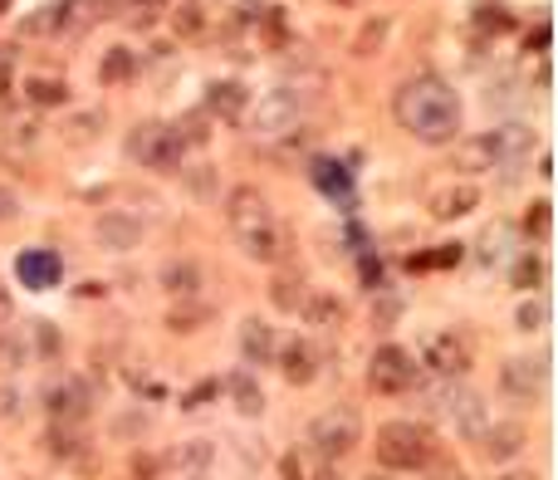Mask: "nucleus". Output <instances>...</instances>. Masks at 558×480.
<instances>
[{"instance_id":"nucleus-1","label":"nucleus","mask_w":558,"mask_h":480,"mask_svg":"<svg viewBox=\"0 0 558 480\" xmlns=\"http://www.w3.org/2000/svg\"><path fill=\"white\" fill-rule=\"evenodd\" d=\"M392 118L421 147H450V143H460L466 103H460V94L441 74H411L392 94Z\"/></svg>"},{"instance_id":"nucleus-2","label":"nucleus","mask_w":558,"mask_h":480,"mask_svg":"<svg viewBox=\"0 0 558 480\" xmlns=\"http://www.w3.org/2000/svg\"><path fill=\"white\" fill-rule=\"evenodd\" d=\"M225 225H231L235 245L245 250V260L255 264H284L294 250V235L284 231V221L274 216V206L264 201V192L255 186H235L225 196Z\"/></svg>"},{"instance_id":"nucleus-3","label":"nucleus","mask_w":558,"mask_h":480,"mask_svg":"<svg viewBox=\"0 0 558 480\" xmlns=\"http://www.w3.org/2000/svg\"><path fill=\"white\" fill-rule=\"evenodd\" d=\"M421 402H426V417H436V421H450V427L460 431L466 441H480V431L489 427V407H485V397H480L475 387H470L466 378H431L426 387H411Z\"/></svg>"},{"instance_id":"nucleus-4","label":"nucleus","mask_w":558,"mask_h":480,"mask_svg":"<svg viewBox=\"0 0 558 480\" xmlns=\"http://www.w3.org/2000/svg\"><path fill=\"white\" fill-rule=\"evenodd\" d=\"M372 451H377L382 470H401V476H411V470H426L431 460H436V436H431L426 421L397 417V421H382L377 427Z\"/></svg>"},{"instance_id":"nucleus-5","label":"nucleus","mask_w":558,"mask_h":480,"mask_svg":"<svg viewBox=\"0 0 558 480\" xmlns=\"http://www.w3.org/2000/svg\"><path fill=\"white\" fill-rule=\"evenodd\" d=\"M186 147L191 143L182 137V127L176 123H137L133 133H127L123 152L133 157L142 172H182Z\"/></svg>"},{"instance_id":"nucleus-6","label":"nucleus","mask_w":558,"mask_h":480,"mask_svg":"<svg viewBox=\"0 0 558 480\" xmlns=\"http://www.w3.org/2000/svg\"><path fill=\"white\" fill-rule=\"evenodd\" d=\"M309 98L313 94H303V84H274L270 94H260L255 98V108H250V133L255 137H289L294 127L303 123V113H309Z\"/></svg>"},{"instance_id":"nucleus-7","label":"nucleus","mask_w":558,"mask_h":480,"mask_svg":"<svg viewBox=\"0 0 558 480\" xmlns=\"http://www.w3.org/2000/svg\"><path fill=\"white\" fill-rule=\"evenodd\" d=\"M309 446H313V456H323V460L352 456V451L362 446V411L348 407V402L323 407L319 417L309 421Z\"/></svg>"},{"instance_id":"nucleus-8","label":"nucleus","mask_w":558,"mask_h":480,"mask_svg":"<svg viewBox=\"0 0 558 480\" xmlns=\"http://www.w3.org/2000/svg\"><path fill=\"white\" fill-rule=\"evenodd\" d=\"M417 362L431 378H466V372L475 368V348H470V339L460 329H431L426 339H421Z\"/></svg>"},{"instance_id":"nucleus-9","label":"nucleus","mask_w":558,"mask_h":480,"mask_svg":"<svg viewBox=\"0 0 558 480\" xmlns=\"http://www.w3.org/2000/svg\"><path fill=\"white\" fill-rule=\"evenodd\" d=\"M421 382V362L411 348H401V343H382L377 353H372L368 362V387L382 392V397H401V392H411Z\"/></svg>"},{"instance_id":"nucleus-10","label":"nucleus","mask_w":558,"mask_h":480,"mask_svg":"<svg viewBox=\"0 0 558 480\" xmlns=\"http://www.w3.org/2000/svg\"><path fill=\"white\" fill-rule=\"evenodd\" d=\"M538 137L529 123H505V127H489L485 133V152H489V172H499L505 182H514L519 172L529 167V157H534Z\"/></svg>"},{"instance_id":"nucleus-11","label":"nucleus","mask_w":558,"mask_h":480,"mask_svg":"<svg viewBox=\"0 0 558 480\" xmlns=\"http://www.w3.org/2000/svg\"><path fill=\"white\" fill-rule=\"evenodd\" d=\"M548 387V358H509L499 368V392L514 397L519 407H534Z\"/></svg>"},{"instance_id":"nucleus-12","label":"nucleus","mask_w":558,"mask_h":480,"mask_svg":"<svg viewBox=\"0 0 558 480\" xmlns=\"http://www.w3.org/2000/svg\"><path fill=\"white\" fill-rule=\"evenodd\" d=\"M49 421H64V427H84L88 411H94V387L84 378H59L54 387L45 392Z\"/></svg>"},{"instance_id":"nucleus-13","label":"nucleus","mask_w":558,"mask_h":480,"mask_svg":"<svg viewBox=\"0 0 558 480\" xmlns=\"http://www.w3.org/2000/svg\"><path fill=\"white\" fill-rule=\"evenodd\" d=\"M529 446V427L524 421H489L485 431H480V456L489 460V466H514L519 456H524Z\"/></svg>"},{"instance_id":"nucleus-14","label":"nucleus","mask_w":558,"mask_h":480,"mask_svg":"<svg viewBox=\"0 0 558 480\" xmlns=\"http://www.w3.org/2000/svg\"><path fill=\"white\" fill-rule=\"evenodd\" d=\"M94 241H98V250H108V255H127L142 245V221L127 211H103L94 221Z\"/></svg>"},{"instance_id":"nucleus-15","label":"nucleus","mask_w":558,"mask_h":480,"mask_svg":"<svg viewBox=\"0 0 558 480\" xmlns=\"http://www.w3.org/2000/svg\"><path fill=\"white\" fill-rule=\"evenodd\" d=\"M274 362H280V372H284V382H289V387H309V382L319 378V368H323L319 348H313L309 339L284 343V348L274 353Z\"/></svg>"},{"instance_id":"nucleus-16","label":"nucleus","mask_w":558,"mask_h":480,"mask_svg":"<svg viewBox=\"0 0 558 480\" xmlns=\"http://www.w3.org/2000/svg\"><path fill=\"white\" fill-rule=\"evenodd\" d=\"M206 113L221 118V123H240V118L250 113V88H245L240 78H215V84L206 88Z\"/></svg>"},{"instance_id":"nucleus-17","label":"nucleus","mask_w":558,"mask_h":480,"mask_svg":"<svg viewBox=\"0 0 558 480\" xmlns=\"http://www.w3.org/2000/svg\"><path fill=\"white\" fill-rule=\"evenodd\" d=\"M157 284H162L172 299H201L206 290V274L196 260H186V255H176V260H166L162 270H157Z\"/></svg>"},{"instance_id":"nucleus-18","label":"nucleus","mask_w":558,"mask_h":480,"mask_svg":"<svg viewBox=\"0 0 558 480\" xmlns=\"http://www.w3.org/2000/svg\"><path fill=\"white\" fill-rule=\"evenodd\" d=\"M299 319L309 323V329H319V333H333L343 319H348V304H343L333 290H309L303 294V304H299Z\"/></svg>"},{"instance_id":"nucleus-19","label":"nucleus","mask_w":558,"mask_h":480,"mask_svg":"<svg viewBox=\"0 0 558 480\" xmlns=\"http://www.w3.org/2000/svg\"><path fill=\"white\" fill-rule=\"evenodd\" d=\"M15 274L25 290H54L59 274H64V260H59L54 250H20Z\"/></svg>"},{"instance_id":"nucleus-20","label":"nucleus","mask_w":558,"mask_h":480,"mask_svg":"<svg viewBox=\"0 0 558 480\" xmlns=\"http://www.w3.org/2000/svg\"><path fill=\"white\" fill-rule=\"evenodd\" d=\"M274 353H280V343H274V329L264 319H245L240 323V358L245 368H270Z\"/></svg>"},{"instance_id":"nucleus-21","label":"nucleus","mask_w":558,"mask_h":480,"mask_svg":"<svg viewBox=\"0 0 558 480\" xmlns=\"http://www.w3.org/2000/svg\"><path fill=\"white\" fill-rule=\"evenodd\" d=\"M480 206V186L475 182H450L441 186L436 196H431V216L436 221H460V216H470Z\"/></svg>"},{"instance_id":"nucleus-22","label":"nucleus","mask_w":558,"mask_h":480,"mask_svg":"<svg viewBox=\"0 0 558 480\" xmlns=\"http://www.w3.org/2000/svg\"><path fill=\"white\" fill-rule=\"evenodd\" d=\"M45 451L54 460H64V466H78V460L88 456V436H84V427H64V421H49V431H45Z\"/></svg>"},{"instance_id":"nucleus-23","label":"nucleus","mask_w":558,"mask_h":480,"mask_svg":"<svg viewBox=\"0 0 558 480\" xmlns=\"http://www.w3.org/2000/svg\"><path fill=\"white\" fill-rule=\"evenodd\" d=\"M225 392H231V402H235V411H240V417H260V411H264V392H260V382H255L250 368L231 372Z\"/></svg>"},{"instance_id":"nucleus-24","label":"nucleus","mask_w":558,"mask_h":480,"mask_svg":"<svg viewBox=\"0 0 558 480\" xmlns=\"http://www.w3.org/2000/svg\"><path fill=\"white\" fill-rule=\"evenodd\" d=\"M137 49H127V45H117V49H108L103 59H98V84H133L137 78Z\"/></svg>"},{"instance_id":"nucleus-25","label":"nucleus","mask_w":558,"mask_h":480,"mask_svg":"<svg viewBox=\"0 0 558 480\" xmlns=\"http://www.w3.org/2000/svg\"><path fill=\"white\" fill-rule=\"evenodd\" d=\"M211 319H215V309L206 299H176L172 309H166V329L172 333H196V329H206Z\"/></svg>"},{"instance_id":"nucleus-26","label":"nucleus","mask_w":558,"mask_h":480,"mask_svg":"<svg viewBox=\"0 0 558 480\" xmlns=\"http://www.w3.org/2000/svg\"><path fill=\"white\" fill-rule=\"evenodd\" d=\"M303 294H309V284H303V274L299 270H280L274 274V284H270V304L280 313H299V304H303Z\"/></svg>"},{"instance_id":"nucleus-27","label":"nucleus","mask_w":558,"mask_h":480,"mask_svg":"<svg viewBox=\"0 0 558 480\" xmlns=\"http://www.w3.org/2000/svg\"><path fill=\"white\" fill-rule=\"evenodd\" d=\"M25 333L29 329H20V323H5L0 329V372H15V368H25L35 353H29V343H25Z\"/></svg>"},{"instance_id":"nucleus-28","label":"nucleus","mask_w":558,"mask_h":480,"mask_svg":"<svg viewBox=\"0 0 558 480\" xmlns=\"http://www.w3.org/2000/svg\"><path fill=\"white\" fill-rule=\"evenodd\" d=\"M25 98H29L35 108H64V103H69V84H64V78L35 74V78H25Z\"/></svg>"},{"instance_id":"nucleus-29","label":"nucleus","mask_w":558,"mask_h":480,"mask_svg":"<svg viewBox=\"0 0 558 480\" xmlns=\"http://www.w3.org/2000/svg\"><path fill=\"white\" fill-rule=\"evenodd\" d=\"M172 25H176V35L182 39H201L206 35V10L196 5V0H186V5H176Z\"/></svg>"},{"instance_id":"nucleus-30","label":"nucleus","mask_w":558,"mask_h":480,"mask_svg":"<svg viewBox=\"0 0 558 480\" xmlns=\"http://www.w3.org/2000/svg\"><path fill=\"white\" fill-rule=\"evenodd\" d=\"M186 186L196 192V201H215V192H221V176H215V167H191V172H182Z\"/></svg>"},{"instance_id":"nucleus-31","label":"nucleus","mask_w":558,"mask_h":480,"mask_svg":"<svg viewBox=\"0 0 558 480\" xmlns=\"http://www.w3.org/2000/svg\"><path fill=\"white\" fill-rule=\"evenodd\" d=\"M313 182H319L328 196L338 192L343 201H348V176H343V167H338V162H313Z\"/></svg>"},{"instance_id":"nucleus-32","label":"nucleus","mask_w":558,"mask_h":480,"mask_svg":"<svg viewBox=\"0 0 558 480\" xmlns=\"http://www.w3.org/2000/svg\"><path fill=\"white\" fill-rule=\"evenodd\" d=\"M35 143H39V127H29V123L10 127V137H5V157H25V152H35Z\"/></svg>"},{"instance_id":"nucleus-33","label":"nucleus","mask_w":558,"mask_h":480,"mask_svg":"<svg viewBox=\"0 0 558 480\" xmlns=\"http://www.w3.org/2000/svg\"><path fill=\"white\" fill-rule=\"evenodd\" d=\"M509 235H514L509 225H495V231H485V241H480V245H485V260H495V264H505V260H509V250H505Z\"/></svg>"},{"instance_id":"nucleus-34","label":"nucleus","mask_w":558,"mask_h":480,"mask_svg":"<svg viewBox=\"0 0 558 480\" xmlns=\"http://www.w3.org/2000/svg\"><path fill=\"white\" fill-rule=\"evenodd\" d=\"M514 319H519V329H524V333H538L548 323V309H544V304H519Z\"/></svg>"},{"instance_id":"nucleus-35","label":"nucleus","mask_w":558,"mask_h":480,"mask_svg":"<svg viewBox=\"0 0 558 480\" xmlns=\"http://www.w3.org/2000/svg\"><path fill=\"white\" fill-rule=\"evenodd\" d=\"M548 225H554V206L538 201L534 216H524V231H529V235H548Z\"/></svg>"},{"instance_id":"nucleus-36","label":"nucleus","mask_w":558,"mask_h":480,"mask_svg":"<svg viewBox=\"0 0 558 480\" xmlns=\"http://www.w3.org/2000/svg\"><path fill=\"white\" fill-rule=\"evenodd\" d=\"M94 127H103V113H84V118H74V123H69V133H74V143H88V137H94Z\"/></svg>"},{"instance_id":"nucleus-37","label":"nucleus","mask_w":558,"mask_h":480,"mask_svg":"<svg viewBox=\"0 0 558 480\" xmlns=\"http://www.w3.org/2000/svg\"><path fill=\"white\" fill-rule=\"evenodd\" d=\"M426 480H470V476L456 466V460H431V466H426Z\"/></svg>"},{"instance_id":"nucleus-38","label":"nucleus","mask_w":558,"mask_h":480,"mask_svg":"<svg viewBox=\"0 0 558 480\" xmlns=\"http://www.w3.org/2000/svg\"><path fill=\"white\" fill-rule=\"evenodd\" d=\"M480 25H485V29H509L505 5H480Z\"/></svg>"},{"instance_id":"nucleus-39","label":"nucleus","mask_w":558,"mask_h":480,"mask_svg":"<svg viewBox=\"0 0 558 480\" xmlns=\"http://www.w3.org/2000/svg\"><path fill=\"white\" fill-rule=\"evenodd\" d=\"M186 466H201V460H211V441H191V446L182 451Z\"/></svg>"},{"instance_id":"nucleus-40","label":"nucleus","mask_w":558,"mask_h":480,"mask_svg":"<svg viewBox=\"0 0 558 480\" xmlns=\"http://www.w3.org/2000/svg\"><path fill=\"white\" fill-rule=\"evenodd\" d=\"M10 216H20V196L0 186V221H10Z\"/></svg>"},{"instance_id":"nucleus-41","label":"nucleus","mask_w":558,"mask_h":480,"mask_svg":"<svg viewBox=\"0 0 558 480\" xmlns=\"http://www.w3.org/2000/svg\"><path fill=\"white\" fill-rule=\"evenodd\" d=\"M514 280H519V284H529V280H538V260H519V270H514Z\"/></svg>"},{"instance_id":"nucleus-42","label":"nucleus","mask_w":558,"mask_h":480,"mask_svg":"<svg viewBox=\"0 0 558 480\" xmlns=\"http://www.w3.org/2000/svg\"><path fill=\"white\" fill-rule=\"evenodd\" d=\"M5 98H10V69H0V108H5Z\"/></svg>"},{"instance_id":"nucleus-43","label":"nucleus","mask_w":558,"mask_h":480,"mask_svg":"<svg viewBox=\"0 0 558 480\" xmlns=\"http://www.w3.org/2000/svg\"><path fill=\"white\" fill-rule=\"evenodd\" d=\"M499 480H538V476H529V470H505Z\"/></svg>"},{"instance_id":"nucleus-44","label":"nucleus","mask_w":558,"mask_h":480,"mask_svg":"<svg viewBox=\"0 0 558 480\" xmlns=\"http://www.w3.org/2000/svg\"><path fill=\"white\" fill-rule=\"evenodd\" d=\"M142 5H166V0H142Z\"/></svg>"},{"instance_id":"nucleus-45","label":"nucleus","mask_w":558,"mask_h":480,"mask_svg":"<svg viewBox=\"0 0 558 480\" xmlns=\"http://www.w3.org/2000/svg\"><path fill=\"white\" fill-rule=\"evenodd\" d=\"M362 480H392V476H362Z\"/></svg>"},{"instance_id":"nucleus-46","label":"nucleus","mask_w":558,"mask_h":480,"mask_svg":"<svg viewBox=\"0 0 558 480\" xmlns=\"http://www.w3.org/2000/svg\"><path fill=\"white\" fill-rule=\"evenodd\" d=\"M5 10H10V0H0V15H5Z\"/></svg>"}]
</instances>
